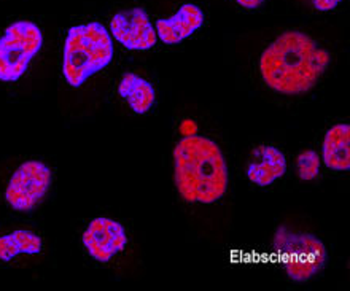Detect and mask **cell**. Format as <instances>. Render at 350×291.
<instances>
[{"label": "cell", "instance_id": "cell-1", "mask_svg": "<svg viewBox=\"0 0 350 291\" xmlns=\"http://www.w3.org/2000/svg\"><path fill=\"white\" fill-rule=\"evenodd\" d=\"M332 55L309 33L282 32L260 57V74L267 88L284 96L312 91L327 74Z\"/></svg>", "mask_w": 350, "mask_h": 291}, {"label": "cell", "instance_id": "cell-2", "mask_svg": "<svg viewBox=\"0 0 350 291\" xmlns=\"http://www.w3.org/2000/svg\"><path fill=\"white\" fill-rule=\"evenodd\" d=\"M174 180L183 201L211 206L230 186V167L220 145L207 135H187L174 148Z\"/></svg>", "mask_w": 350, "mask_h": 291}, {"label": "cell", "instance_id": "cell-3", "mask_svg": "<svg viewBox=\"0 0 350 291\" xmlns=\"http://www.w3.org/2000/svg\"><path fill=\"white\" fill-rule=\"evenodd\" d=\"M110 31L100 23L79 24L69 29L62 56V74L67 83L79 88L113 59Z\"/></svg>", "mask_w": 350, "mask_h": 291}, {"label": "cell", "instance_id": "cell-4", "mask_svg": "<svg viewBox=\"0 0 350 291\" xmlns=\"http://www.w3.org/2000/svg\"><path fill=\"white\" fill-rule=\"evenodd\" d=\"M272 249L279 256L285 277L295 283H306L317 277L328 260L322 240L309 232L285 226L275 231Z\"/></svg>", "mask_w": 350, "mask_h": 291}, {"label": "cell", "instance_id": "cell-5", "mask_svg": "<svg viewBox=\"0 0 350 291\" xmlns=\"http://www.w3.org/2000/svg\"><path fill=\"white\" fill-rule=\"evenodd\" d=\"M43 46V32L36 23L19 19L0 37V81L14 83L26 74Z\"/></svg>", "mask_w": 350, "mask_h": 291}, {"label": "cell", "instance_id": "cell-6", "mask_svg": "<svg viewBox=\"0 0 350 291\" xmlns=\"http://www.w3.org/2000/svg\"><path fill=\"white\" fill-rule=\"evenodd\" d=\"M53 185V172L48 164L38 159L23 163L5 188V201L16 212H32Z\"/></svg>", "mask_w": 350, "mask_h": 291}, {"label": "cell", "instance_id": "cell-7", "mask_svg": "<svg viewBox=\"0 0 350 291\" xmlns=\"http://www.w3.org/2000/svg\"><path fill=\"white\" fill-rule=\"evenodd\" d=\"M128 232L113 218L97 217L81 234V245L92 260L109 263L128 247Z\"/></svg>", "mask_w": 350, "mask_h": 291}, {"label": "cell", "instance_id": "cell-8", "mask_svg": "<svg viewBox=\"0 0 350 291\" xmlns=\"http://www.w3.org/2000/svg\"><path fill=\"white\" fill-rule=\"evenodd\" d=\"M110 33L120 45L131 51L152 50L158 38L148 13L142 7H133L115 13L110 21Z\"/></svg>", "mask_w": 350, "mask_h": 291}, {"label": "cell", "instance_id": "cell-9", "mask_svg": "<svg viewBox=\"0 0 350 291\" xmlns=\"http://www.w3.org/2000/svg\"><path fill=\"white\" fill-rule=\"evenodd\" d=\"M204 21H206V14L198 5L185 3L172 16L158 19L154 31L163 43L178 45L194 36L204 26Z\"/></svg>", "mask_w": 350, "mask_h": 291}, {"label": "cell", "instance_id": "cell-10", "mask_svg": "<svg viewBox=\"0 0 350 291\" xmlns=\"http://www.w3.org/2000/svg\"><path fill=\"white\" fill-rule=\"evenodd\" d=\"M286 172V158L277 147L272 145H258L252 150L247 163V178L250 183L266 188L280 180Z\"/></svg>", "mask_w": 350, "mask_h": 291}, {"label": "cell", "instance_id": "cell-11", "mask_svg": "<svg viewBox=\"0 0 350 291\" xmlns=\"http://www.w3.org/2000/svg\"><path fill=\"white\" fill-rule=\"evenodd\" d=\"M320 158L334 172L350 171V126L347 123L334 124L325 133Z\"/></svg>", "mask_w": 350, "mask_h": 291}, {"label": "cell", "instance_id": "cell-12", "mask_svg": "<svg viewBox=\"0 0 350 291\" xmlns=\"http://www.w3.org/2000/svg\"><path fill=\"white\" fill-rule=\"evenodd\" d=\"M118 94L129 105V109L137 115L148 113L157 102V91L153 85L144 77L133 74V72L124 74L123 79L120 80Z\"/></svg>", "mask_w": 350, "mask_h": 291}, {"label": "cell", "instance_id": "cell-13", "mask_svg": "<svg viewBox=\"0 0 350 291\" xmlns=\"http://www.w3.org/2000/svg\"><path fill=\"white\" fill-rule=\"evenodd\" d=\"M43 249V240L37 232L16 230L0 236V261L8 263L19 256L38 255Z\"/></svg>", "mask_w": 350, "mask_h": 291}, {"label": "cell", "instance_id": "cell-14", "mask_svg": "<svg viewBox=\"0 0 350 291\" xmlns=\"http://www.w3.org/2000/svg\"><path fill=\"white\" fill-rule=\"evenodd\" d=\"M322 158L314 150H304L296 158V174L301 182H315L320 176Z\"/></svg>", "mask_w": 350, "mask_h": 291}, {"label": "cell", "instance_id": "cell-15", "mask_svg": "<svg viewBox=\"0 0 350 291\" xmlns=\"http://www.w3.org/2000/svg\"><path fill=\"white\" fill-rule=\"evenodd\" d=\"M342 3V0H312V7L317 10V12L328 13L336 10L339 5Z\"/></svg>", "mask_w": 350, "mask_h": 291}, {"label": "cell", "instance_id": "cell-16", "mask_svg": "<svg viewBox=\"0 0 350 291\" xmlns=\"http://www.w3.org/2000/svg\"><path fill=\"white\" fill-rule=\"evenodd\" d=\"M265 2L266 0H236V3L245 10H256L260 8Z\"/></svg>", "mask_w": 350, "mask_h": 291}]
</instances>
